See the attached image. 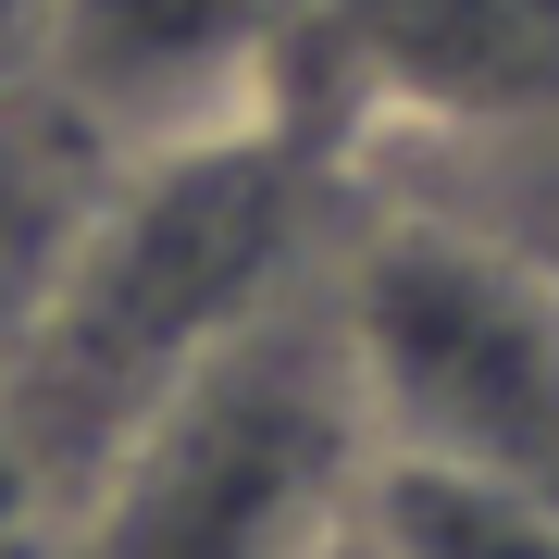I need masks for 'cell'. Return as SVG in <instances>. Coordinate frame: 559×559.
Returning <instances> with one entry per match:
<instances>
[{"instance_id":"6da1fadb","label":"cell","mask_w":559,"mask_h":559,"mask_svg":"<svg viewBox=\"0 0 559 559\" xmlns=\"http://www.w3.org/2000/svg\"><path fill=\"white\" fill-rule=\"evenodd\" d=\"M323 200H336V138L311 124H237V138L112 162L50 299L0 348V423L50 473L62 522L212 348H237L274 299L323 274L336 249Z\"/></svg>"},{"instance_id":"7a4b0ae2","label":"cell","mask_w":559,"mask_h":559,"mask_svg":"<svg viewBox=\"0 0 559 559\" xmlns=\"http://www.w3.org/2000/svg\"><path fill=\"white\" fill-rule=\"evenodd\" d=\"M360 498H373V436L311 274L112 448V473L62 522V559H323Z\"/></svg>"},{"instance_id":"3957f363","label":"cell","mask_w":559,"mask_h":559,"mask_svg":"<svg viewBox=\"0 0 559 559\" xmlns=\"http://www.w3.org/2000/svg\"><path fill=\"white\" fill-rule=\"evenodd\" d=\"M323 311L385 473L559 498V274L360 187V224L323 261Z\"/></svg>"},{"instance_id":"277c9868","label":"cell","mask_w":559,"mask_h":559,"mask_svg":"<svg viewBox=\"0 0 559 559\" xmlns=\"http://www.w3.org/2000/svg\"><path fill=\"white\" fill-rule=\"evenodd\" d=\"M311 25L323 0H50L38 87L124 162L237 124H311Z\"/></svg>"},{"instance_id":"5b68a950","label":"cell","mask_w":559,"mask_h":559,"mask_svg":"<svg viewBox=\"0 0 559 559\" xmlns=\"http://www.w3.org/2000/svg\"><path fill=\"white\" fill-rule=\"evenodd\" d=\"M559 100V0H323L311 124L336 162Z\"/></svg>"},{"instance_id":"8992f818","label":"cell","mask_w":559,"mask_h":559,"mask_svg":"<svg viewBox=\"0 0 559 559\" xmlns=\"http://www.w3.org/2000/svg\"><path fill=\"white\" fill-rule=\"evenodd\" d=\"M373 200H411L436 224H473L485 249L559 274V100L510 112V124H460V138H399V150H360L348 162Z\"/></svg>"},{"instance_id":"52a82bcc","label":"cell","mask_w":559,"mask_h":559,"mask_svg":"<svg viewBox=\"0 0 559 559\" xmlns=\"http://www.w3.org/2000/svg\"><path fill=\"white\" fill-rule=\"evenodd\" d=\"M360 535H373L385 559H559V498L448 485V473H385V460H373Z\"/></svg>"},{"instance_id":"ba28073f","label":"cell","mask_w":559,"mask_h":559,"mask_svg":"<svg viewBox=\"0 0 559 559\" xmlns=\"http://www.w3.org/2000/svg\"><path fill=\"white\" fill-rule=\"evenodd\" d=\"M0 559H62V498H50L38 460H25L13 423H0Z\"/></svg>"},{"instance_id":"9c48e42d","label":"cell","mask_w":559,"mask_h":559,"mask_svg":"<svg viewBox=\"0 0 559 559\" xmlns=\"http://www.w3.org/2000/svg\"><path fill=\"white\" fill-rule=\"evenodd\" d=\"M38 50H50V0H0V100L38 87Z\"/></svg>"},{"instance_id":"30bf717a","label":"cell","mask_w":559,"mask_h":559,"mask_svg":"<svg viewBox=\"0 0 559 559\" xmlns=\"http://www.w3.org/2000/svg\"><path fill=\"white\" fill-rule=\"evenodd\" d=\"M323 559H385V547H373V535H360V522H348V535H336V547H323Z\"/></svg>"}]
</instances>
